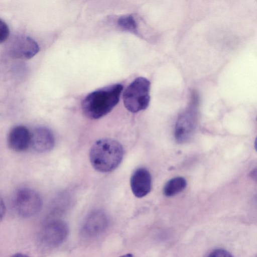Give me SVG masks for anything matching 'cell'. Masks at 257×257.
<instances>
[{
    "instance_id": "1",
    "label": "cell",
    "mask_w": 257,
    "mask_h": 257,
    "mask_svg": "<svg viewBox=\"0 0 257 257\" xmlns=\"http://www.w3.org/2000/svg\"><path fill=\"white\" fill-rule=\"evenodd\" d=\"M123 86L114 84L88 94L83 100L82 109L89 118H100L109 112L118 103Z\"/></svg>"
},
{
    "instance_id": "2",
    "label": "cell",
    "mask_w": 257,
    "mask_h": 257,
    "mask_svg": "<svg viewBox=\"0 0 257 257\" xmlns=\"http://www.w3.org/2000/svg\"><path fill=\"white\" fill-rule=\"evenodd\" d=\"M123 155L124 150L119 142L105 138L97 140L93 144L89 152V159L95 170L108 173L119 165Z\"/></svg>"
},
{
    "instance_id": "3",
    "label": "cell",
    "mask_w": 257,
    "mask_h": 257,
    "mask_svg": "<svg viewBox=\"0 0 257 257\" xmlns=\"http://www.w3.org/2000/svg\"><path fill=\"white\" fill-rule=\"evenodd\" d=\"M150 81L143 77L136 78L124 90L123 100L125 107L136 113L146 109L150 101Z\"/></svg>"
},
{
    "instance_id": "4",
    "label": "cell",
    "mask_w": 257,
    "mask_h": 257,
    "mask_svg": "<svg viewBox=\"0 0 257 257\" xmlns=\"http://www.w3.org/2000/svg\"><path fill=\"white\" fill-rule=\"evenodd\" d=\"M13 203L15 210L19 216L29 218L40 211L42 200L37 191L25 187L17 190L13 196Z\"/></svg>"
},
{
    "instance_id": "5",
    "label": "cell",
    "mask_w": 257,
    "mask_h": 257,
    "mask_svg": "<svg viewBox=\"0 0 257 257\" xmlns=\"http://www.w3.org/2000/svg\"><path fill=\"white\" fill-rule=\"evenodd\" d=\"M69 228L66 222L59 219L46 222L39 233L40 242L45 246L54 248L61 245L66 239Z\"/></svg>"
},
{
    "instance_id": "6",
    "label": "cell",
    "mask_w": 257,
    "mask_h": 257,
    "mask_svg": "<svg viewBox=\"0 0 257 257\" xmlns=\"http://www.w3.org/2000/svg\"><path fill=\"white\" fill-rule=\"evenodd\" d=\"M7 49L10 57L21 59L32 58L40 49L38 43L34 39L24 35L14 37L9 42Z\"/></svg>"
},
{
    "instance_id": "7",
    "label": "cell",
    "mask_w": 257,
    "mask_h": 257,
    "mask_svg": "<svg viewBox=\"0 0 257 257\" xmlns=\"http://www.w3.org/2000/svg\"><path fill=\"white\" fill-rule=\"evenodd\" d=\"M108 225L109 219L105 212L94 210L85 218L82 226V232L87 237H95L103 232Z\"/></svg>"
},
{
    "instance_id": "8",
    "label": "cell",
    "mask_w": 257,
    "mask_h": 257,
    "mask_svg": "<svg viewBox=\"0 0 257 257\" xmlns=\"http://www.w3.org/2000/svg\"><path fill=\"white\" fill-rule=\"evenodd\" d=\"M55 137L53 132L45 126H38L30 133V146L36 152L44 153L53 149Z\"/></svg>"
},
{
    "instance_id": "9",
    "label": "cell",
    "mask_w": 257,
    "mask_h": 257,
    "mask_svg": "<svg viewBox=\"0 0 257 257\" xmlns=\"http://www.w3.org/2000/svg\"><path fill=\"white\" fill-rule=\"evenodd\" d=\"M130 185L136 197L142 198L146 196L152 186L151 175L148 170L143 167L137 169L131 176Z\"/></svg>"
},
{
    "instance_id": "10",
    "label": "cell",
    "mask_w": 257,
    "mask_h": 257,
    "mask_svg": "<svg viewBox=\"0 0 257 257\" xmlns=\"http://www.w3.org/2000/svg\"><path fill=\"white\" fill-rule=\"evenodd\" d=\"M30 133L23 125H17L10 131L8 136V144L10 148L16 152L27 150L30 146Z\"/></svg>"
},
{
    "instance_id": "11",
    "label": "cell",
    "mask_w": 257,
    "mask_h": 257,
    "mask_svg": "<svg viewBox=\"0 0 257 257\" xmlns=\"http://www.w3.org/2000/svg\"><path fill=\"white\" fill-rule=\"evenodd\" d=\"M194 114L192 110H187L184 112L176 123L175 138L179 142L188 139L193 131L194 124Z\"/></svg>"
},
{
    "instance_id": "12",
    "label": "cell",
    "mask_w": 257,
    "mask_h": 257,
    "mask_svg": "<svg viewBox=\"0 0 257 257\" xmlns=\"http://www.w3.org/2000/svg\"><path fill=\"white\" fill-rule=\"evenodd\" d=\"M187 185L185 179L182 177L174 178L168 181L163 188V193L167 197L173 196L183 191Z\"/></svg>"
},
{
    "instance_id": "13",
    "label": "cell",
    "mask_w": 257,
    "mask_h": 257,
    "mask_svg": "<svg viewBox=\"0 0 257 257\" xmlns=\"http://www.w3.org/2000/svg\"><path fill=\"white\" fill-rule=\"evenodd\" d=\"M117 25L123 31L138 34L137 24L134 17L131 15L120 17L117 19Z\"/></svg>"
},
{
    "instance_id": "14",
    "label": "cell",
    "mask_w": 257,
    "mask_h": 257,
    "mask_svg": "<svg viewBox=\"0 0 257 257\" xmlns=\"http://www.w3.org/2000/svg\"><path fill=\"white\" fill-rule=\"evenodd\" d=\"M10 34L9 27L7 24L0 19V43L6 41Z\"/></svg>"
},
{
    "instance_id": "15",
    "label": "cell",
    "mask_w": 257,
    "mask_h": 257,
    "mask_svg": "<svg viewBox=\"0 0 257 257\" xmlns=\"http://www.w3.org/2000/svg\"><path fill=\"white\" fill-rule=\"evenodd\" d=\"M206 257H233L227 250L218 248L212 250Z\"/></svg>"
},
{
    "instance_id": "16",
    "label": "cell",
    "mask_w": 257,
    "mask_h": 257,
    "mask_svg": "<svg viewBox=\"0 0 257 257\" xmlns=\"http://www.w3.org/2000/svg\"><path fill=\"white\" fill-rule=\"evenodd\" d=\"M6 211V207L5 205V203L2 198V197L0 196V221L2 220L3 218L5 213Z\"/></svg>"
},
{
    "instance_id": "17",
    "label": "cell",
    "mask_w": 257,
    "mask_h": 257,
    "mask_svg": "<svg viewBox=\"0 0 257 257\" xmlns=\"http://www.w3.org/2000/svg\"><path fill=\"white\" fill-rule=\"evenodd\" d=\"M10 257H29V256L28 255L23 254V253H16V254L12 255Z\"/></svg>"
},
{
    "instance_id": "18",
    "label": "cell",
    "mask_w": 257,
    "mask_h": 257,
    "mask_svg": "<svg viewBox=\"0 0 257 257\" xmlns=\"http://www.w3.org/2000/svg\"><path fill=\"white\" fill-rule=\"evenodd\" d=\"M119 257H134L133 255L131 253H127L124 254L123 255H121Z\"/></svg>"
}]
</instances>
